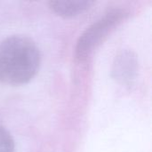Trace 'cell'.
Returning <instances> with one entry per match:
<instances>
[{
  "label": "cell",
  "instance_id": "obj_4",
  "mask_svg": "<svg viewBox=\"0 0 152 152\" xmlns=\"http://www.w3.org/2000/svg\"><path fill=\"white\" fill-rule=\"evenodd\" d=\"M134 59L130 55H123L116 64V74L117 76L125 81H129L133 77L134 70Z\"/></svg>",
  "mask_w": 152,
  "mask_h": 152
},
{
  "label": "cell",
  "instance_id": "obj_5",
  "mask_svg": "<svg viewBox=\"0 0 152 152\" xmlns=\"http://www.w3.org/2000/svg\"><path fill=\"white\" fill-rule=\"evenodd\" d=\"M15 145L11 134L0 126V152H14Z\"/></svg>",
  "mask_w": 152,
  "mask_h": 152
},
{
  "label": "cell",
  "instance_id": "obj_1",
  "mask_svg": "<svg viewBox=\"0 0 152 152\" xmlns=\"http://www.w3.org/2000/svg\"><path fill=\"white\" fill-rule=\"evenodd\" d=\"M41 53L28 37L13 35L0 42V81L20 86L29 82L39 70Z\"/></svg>",
  "mask_w": 152,
  "mask_h": 152
},
{
  "label": "cell",
  "instance_id": "obj_2",
  "mask_svg": "<svg viewBox=\"0 0 152 152\" xmlns=\"http://www.w3.org/2000/svg\"><path fill=\"white\" fill-rule=\"evenodd\" d=\"M125 12H110L90 26L79 37L76 48V55L79 61L86 60L90 54L125 18Z\"/></svg>",
  "mask_w": 152,
  "mask_h": 152
},
{
  "label": "cell",
  "instance_id": "obj_3",
  "mask_svg": "<svg viewBox=\"0 0 152 152\" xmlns=\"http://www.w3.org/2000/svg\"><path fill=\"white\" fill-rule=\"evenodd\" d=\"M94 4L93 1H50L49 7L57 15L69 18L83 13Z\"/></svg>",
  "mask_w": 152,
  "mask_h": 152
}]
</instances>
